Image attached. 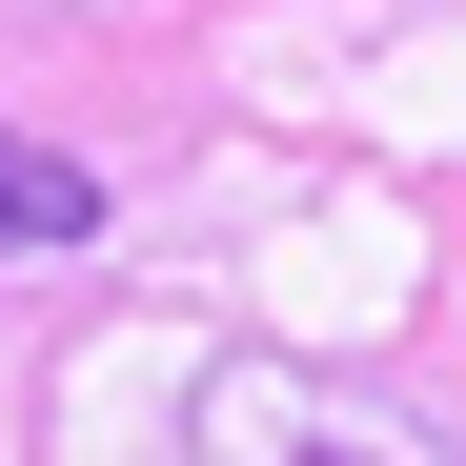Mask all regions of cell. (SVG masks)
Here are the masks:
<instances>
[{"label": "cell", "mask_w": 466, "mask_h": 466, "mask_svg": "<svg viewBox=\"0 0 466 466\" xmlns=\"http://www.w3.org/2000/svg\"><path fill=\"white\" fill-rule=\"evenodd\" d=\"M0 244H102V163H61V142H0Z\"/></svg>", "instance_id": "cell-1"}, {"label": "cell", "mask_w": 466, "mask_h": 466, "mask_svg": "<svg viewBox=\"0 0 466 466\" xmlns=\"http://www.w3.org/2000/svg\"><path fill=\"white\" fill-rule=\"evenodd\" d=\"M203 426L244 446V466H406V446H365V426H284V385H223Z\"/></svg>", "instance_id": "cell-2"}]
</instances>
